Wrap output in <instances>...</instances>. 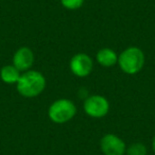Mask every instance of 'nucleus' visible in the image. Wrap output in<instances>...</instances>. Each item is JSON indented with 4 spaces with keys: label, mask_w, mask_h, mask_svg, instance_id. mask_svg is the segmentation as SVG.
<instances>
[{
    "label": "nucleus",
    "mask_w": 155,
    "mask_h": 155,
    "mask_svg": "<svg viewBox=\"0 0 155 155\" xmlns=\"http://www.w3.org/2000/svg\"><path fill=\"white\" fill-rule=\"evenodd\" d=\"M46 88V78L37 70L21 72L19 80L16 84L18 94L25 98H35L39 96Z\"/></svg>",
    "instance_id": "1"
},
{
    "label": "nucleus",
    "mask_w": 155,
    "mask_h": 155,
    "mask_svg": "<svg viewBox=\"0 0 155 155\" xmlns=\"http://www.w3.org/2000/svg\"><path fill=\"white\" fill-rule=\"evenodd\" d=\"M120 69L127 74H136L143 68L146 64V56L140 48L129 47L118 55V63Z\"/></svg>",
    "instance_id": "2"
},
{
    "label": "nucleus",
    "mask_w": 155,
    "mask_h": 155,
    "mask_svg": "<svg viewBox=\"0 0 155 155\" xmlns=\"http://www.w3.org/2000/svg\"><path fill=\"white\" fill-rule=\"evenodd\" d=\"M77 114V106L69 99H58L48 108V117L54 123L64 124L72 120Z\"/></svg>",
    "instance_id": "3"
},
{
    "label": "nucleus",
    "mask_w": 155,
    "mask_h": 155,
    "mask_svg": "<svg viewBox=\"0 0 155 155\" xmlns=\"http://www.w3.org/2000/svg\"><path fill=\"white\" fill-rule=\"evenodd\" d=\"M110 102L101 95H93L87 97L83 103V110L87 116L91 118H103L110 112Z\"/></svg>",
    "instance_id": "4"
},
{
    "label": "nucleus",
    "mask_w": 155,
    "mask_h": 155,
    "mask_svg": "<svg viewBox=\"0 0 155 155\" xmlns=\"http://www.w3.org/2000/svg\"><path fill=\"white\" fill-rule=\"evenodd\" d=\"M69 68L75 77L86 78L93 72L94 61L88 54L80 52L71 58L69 62Z\"/></svg>",
    "instance_id": "5"
},
{
    "label": "nucleus",
    "mask_w": 155,
    "mask_h": 155,
    "mask_svg": "<svg viewBox=\"0 0 155 155\" xmlns=\"http://www.w3.org/2000/svg\"><path fill=\"white\" fill-rule=\"evenodd\" d=\"M100 149L104 155H124L127 144L118 135L108 133L100 140Z\"/></svg>",
    "instance_id": "6"
},
{
    "label": "nucleus",
    "mask_w": 155,
    "mask_h": 155,
    "mask_svg": "<svg viewBox=\"0 0 155 155\" xmlns=\"http://www.w3.org/2000/svg\"><path fill=\"white\" fill-rule=\"evenodd\" d=\"M35 61V55L29 47H20L13 55V65L20 71L25 72L32 68Z\"/></svg>",
    "instance_id": "7"
},
{
    "label": "nucleus",
    "mask_w": 155,
    "mask_h": 155,
    "mask_svg": "<svg viewBox=\"0 0 155 155\" xmlns=\"http://www.w3.org/2000/svg\"><path fill=\"white\" fill-rule=\"evenodd\" d=\"M96 60L100 66L108 68L118 63V54L110 48H102L97 52Z\"/></svg>",
    "instance_id": "8"
},
{
    "label": "nucleus",
    "mask_w": 155,
    "mask_h": 155,
    "mask_svg": "<svg viewBox=\"0 0 155 155\" xmlns=\"http://www.w3.org/2000/svg\"><path fill=\"white\" fill-rule=\"evenodd\" d=\"M21 72L14 65H5L0 70V79L5 84H17Z\"/></svg>",
    "instance_id": "9"
},
{
    "label": "nucleus",
    "mask_w": 155,
    "mask_h": 155,
    "mask_svg": "<svg viewBox=\"0 0 155 155\" xmlns=\"http://www.w3.org/2000/svg\"><path fill=\"white\" fill-rule=\"evenodd\" d=\"M127 155H147V147L142 142H133L127 148Z\"/></svg>",
    "instance_id": "10"
},
{
    "label": "nucleus",
    "mask_w": 155,
    "mask_h": 155,
    "mask_svg": "<svg viewBox=\"0 0 155 155\" xmlns=\"http://www.w3.org/2000/svg\"><path fill=\"white\" fill-rule=\"evenodd\" d=\"M85 0H61V5L67 10L75 11L83 7Z\"/></svg>",
    "instance_id": "11"
},
{
    "label": "nucleus",
    "mask_w": 155,
    "mask_h": 155,
    "mask_svg": "<svg viewBox=\"0 0 155 155\" xmlns=\"http://www.w3.org/2000/svg\"><path fill=\"white\" fill-rule=\"evenodd\" d=\"M152 148H153V151H154V153H155V135H154V137H153V141H152Z\"/></svg>",
    "instance_id": "12"
}]
</instances>
